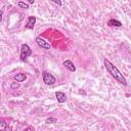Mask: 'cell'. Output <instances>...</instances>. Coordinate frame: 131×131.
Listing matches in <instances>:
<instances>
[{
	"instance_id": "cell-15",
	"label": "cell",
	"mask_w": 131,
	"mask_h": 131,
	"mask_svg": "<svg viewBox=\"0 0 131 131\" xmlns=\"http://www.w3.org/2000/svg\"><path fill=\"white\" fill-rule=\"evenodd\" d=\"M27 1H28V2H29V3H30V4H33V3H34V1H35V0H27Z\"/></svg>"
},
{
	"instance_id": "cell-12",
	"label": "cell",
	"mask_w": 131,
	"mask_h": 131,
	"mask_svg": "<svg viewBox=\"0 0 131 131\" xmlns=\"http://www.w3.org/2000/svg\"><path fill=\"white\" fill-rule=\"evenodd\" d=\"M5 129H6V123L3 120H1L0 121V130H5Z\"/></svg>"
},
{
	"instance_id": "cell-14",
	"label": "cell",
	"mask_w": 131,
	"mask_h": 131,
	"mask_svg": "<svg viewBox=\"0 0 131 131\" xmlns=\"http://www.w3.org/2000/svg\"><path fill=\"white\" fill-rule=\"evenodd\" d=\"M17 87H18V84H15V83L11 84V88H17Z\"/></svg>"
},
{
	"instance_id": "cell-4",
	"label": "cell",
	"mask_w": 131,
	"mask_h": 131,
	"mask_svg": "<svg viewBox=\"0 0 131 131\" xmlns=\"http://www.w3.org/2000/svg\"><path fill=\"white\" fill-rule=\"evenodd\" d=\"M36 43L38 44L39 47H41V48H43V49L49 50V49L51 48L50 44H49L45 39H43V38H41V37H37V38H36Z\"/></svg>"
},
{
	"instance_id": "cell-9",
	"label": "cell",
	"mask_w": 131,
	"mask_h": 131,
	"mask_svg": "<svg viewBox=\"0 0 131 131\" xmlns=\"http://www.w3.org/2000/svg\"><path fill=\"white\" fill-rule=\"evenodd\" d=\"M107 25L110 27H121L122 26V23L118 19H115V18H111L108 21H107Z\"/></svg>"
},
{
	"instance_id": "cell-2",
	"label": "cell",
	"mask_w": 131,
	"mask_h": 131,
	"mask_svg": "<svg viewBox=\"0 0 131 131\" xmlns=\"http://www.w3.org/2000/svg\"><path fill=\"white\" fill-rule=\"evenodd\" d=\"M32 54V50L30 48V46L26 43L21 44V47H20V60H26L30 55Z\"/></svg>"
},
{
	"instance_id": "cell-5",
	"label": "cell",
	"mask_w": 131,
	"mask_h": 131,
	"mask_svg": "<svg viewBox=\"0 0 131 131\" xmlns=\"http://www.w3.org/2000/svg\"><path fill=\"white\" fill-rule=\"evenodd\" d=\"M62 64H63V67H64V68H67V69H68L69 71H71V72H75V71H76V67L74 66L73 61H72V60H70V59L64 60V61L62 62Z\"/></svg>"
},
{
	"instance_id": "cell-11",
	"label": "cell",
	"mask_w": 131,
	"mask_h": 131,
	"mask_svg": "<svg viewBox=\"0 0 131 131\" xmlns=\"http://www.w3.org/2000/svg\"><path fill=\"white\" fill-rule=\"evenodd\" d=\"M55 122H56V119L55 118H52V117H50V118H48L46 120V124H53Z\"/></svg>"
},
{
	"instance_id": "cell-13",
	"label": "cell",
	"mask_w": 131,
	"mask_h": 131,
	"mask_svg": "<svg viewBox=\"0 0 131 131\" xmlns=\"http://www.w3.org/2000/svg\"><path fill=\"white\" fill-rule=\"evenodd\" d=\"M52 2H54V3H56L57 5H61V0H51Z\"/></svg>"
},
{
	"instance_id": "cell-6",
	"label": "cell",
	"mask_w": 131,
	"mask_h": 131,
	"mask_svg": "<svg viewBox=\"0 0 131 131\" xmlns=\"http://www.w3.org/2000/svg\"><path fill=\"white\" fill-rule=\"evenodd\" d=\"M55 97H56V99L59 103H63L67 100V95L63 92H59V91L55 92Z\"/></svg>"
},
{
	"instance_id": "cell-10",
	"label": "cell",
	"mask_w": 131,
	"mask_h": 131,
	"mask_svg": "<svg viewBox=\"0 0 131 131\" xmlns=\"http://www.w3.org/2000/svg\"><path fill=\"white\" fill-rule=\"evenodd\" d=\"M18 6H19L20 8H24V9L29 8V4L26 3V2H23V1H19V2H18Z\"/></svg>"
},
{
	"instance_id": "cell-8",
	"label": "cell",
	"mask_w": 131,
	"mask_h": 131,
	"mask_svg": "<svg viewBox=\"0 0 131 131\" xmlns=\"http://www.w3.org/2000/svg\"><path fill=\"white\" fill-rule=\"evenodd\" d=\"M13 79H14L16 82H24V81L27 80V75L24 74V73H19V74H16V75L13 77Z\"/></svg>"
},
{
	"instance_id": "cell-1",
	"label": "cell",
	"mask_w": 131,
	"mask_h": 131,
	"mask_svg": "<svg viewBox=\"0 0 131 131\" xmlns=\"http://www.w3.org/2000/svg\"><path fill=\"white\" fill-rule=\"evenodd\" d=\"M104 67H105V69H106V71L108 72V74H111V76L115 79V80H117L120 84H122V85H124V86H126L127 85V81H126V79H125V77L123 76V74H121V72L118 70V68L117 67H115L108 59H104Z\"/></svg>"
},
{
	"instance_id": "cell-7",
	"label": "cell",
	"mask_w": 131,
	"mask_h": 131,
	"mask_svg": "<svg viewBox=\"0 0 131 131\" xmlns=\"http://www.w3.org/2000/svg\"><path fill=\"white\" fill-rule=\"evenodd\" d=\"M36 24V16H29V19L26 25V29H33Z\"/></svg>"
},
{
	"instance_id": "cell-3",
	"label": "cell",
	"mask_w": 131,
	"mask_h": 131,
	"mask_svg": "<svg viewBox=\"0 0 131 131\" xmlns=\"http://www.w3.org/2000/svg\"><path fill=\"white\" fill-rule=\"evenodd\" d=\"M42 77H43V82L45 84H47V85H53L55 83V81H56L55 77L52 74L48 73V72H43Z\"/></svg>"
}]
</instances>
